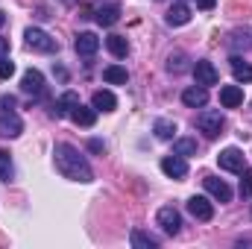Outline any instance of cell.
Returning <instances> with one entry per match:
<instances>
[{
  "label": "cell",
  "instance_id": "17",
  "mask_svg": "<svg viewBox=\"0 0 252 249\" xmlns=\"http://www.w3.org/2000/svg\"><path fill=\"white\" fill-rule=\"evenodd\" d=\"M91 106H94L97 112H115V109H118V97H115L112 91H94Z\"/></svg>",
  "mask_w": 252,
  "mask_h": 249
},
{
  "label": "cell",
  "instance_id": "10",
  "mask_svg": "<svg viewBox=\"0 0 252 249\" xmlns=\"http://www.w3.org/2000/svg\"><path fill=\"white\" fill-rule=\"evenodd\" d=\"M161 170L170 176V179H182V176H188V161H185V156H167V158H161Z\"/></svg>",
  "mask_w": 252,
  "mask_h": 249
},
{
  "label": "cell",
  "instance_id": "16",
  "mask_svg": "<svg viewBox=\"0 0 252 249\" xmlns=\"http://www.w3.org/2000/svg\"><path fill=\"white\" fill-rule=\"evenodd\" d=\"M188 21H190V6L173 3V6L167 9V24H170V27H185Z\"/></svg>",
  "mask_w": 252,
  "mask_h": 249
},
{
  "label": "cell",
  "instance_id": "13",
  "mask_svg": "<svg viewBox=\"0 0 252 249\" xmlns=\"http://www.w3.org/2000/svg\"><path fill=\"white\" fill-rule=\"evenodd\" d=\"M73 47H76L79 56H94V53L100 50V38H97L94 32H79L76 41H73Z\"/></svg>",
  "mask_w": 252,
  "mask_h": 249
},
{
  "label": "cell",
  "instance_id": "29",
  "mask_svg": "<svg viewBox=\"0 0 252 249\" xmlns=\"http://www.w3.org/2000/svg\"><path fill=\"white\" fill-rule=\"evenodd\" d=\"M15 73V64L9 62V56H0V79H9Z\"/></svg>",
  "mask_w": 252,
  "mask_h": 249
},
{
  "label": "cell",
  "instance_id": "2",
  "mask_svg": "<svg viewBox=\"0 0 252 249\" xmlns=\"http://www.w3.org/2000/svg\"><path fill=\"white\" fill-rule=\"evenodd\" d=\"M18 100L12 94H3L0 97V135L3 138H18L24 132V121L18 115Z\"/></svg>",
  "mask_w": 252,
  "mask_h": 249
},
{
  "label": "cell",
  "instance_id": "27",
  "mask_svg": "<svg viewBox=\"0 0 252 249\" xmlns=\"http://www.w3.org/2000/svg\"><path fill=\"white\" fill-rule=\"evenodd\" d=\"M185 62H188V56H185V53H173V56L167 59V70H170V73H182V70L188 67Z\"/></svg>",
  "mask_w": 252,
  "mask_h": 249
},
{
  "label": "cell",
  "instance_id": "15",
  "mask_svg": "<svg viewBox=\"0 0 252 249\" xmlns=\"http://www.w3.org/2000/svg\"><path fill=\"white\" fill-rule=\"evenodd\" d=\"M220 103H223V109H238V106L244 103L241 85H223V88H220Z\"/></svg>",
  "mask_w": 252,
  "mask_h": 249
},
{
  "label": "cell",
  "instance_id": "12",
  "mask_svg": "<svg viewBox=\"0 0 252 249\" xmlns=\"http://www.w3.org/2000/svg\"><path fill=\"white\" fill-rule=\"evenodd\" d=\"M79 106V94H73V91H64L62 97L53 103V118H70V112Z\"/></svg>",
  "mask_w": 252,
  "mask_h": 249
},
{
  "label": "cell",
  "instance_id": "22",
  "mask_svg": "<svg viewBox=\"0 0 252 249\" xmlns=\"http://www.w3.org/2000/svg\"><path fill=\"white\" fill-rule=\"evenodd\" d=\"M232 73L238 82H252V64L244 62L241 56H232Z\"/></svg>",
  "mask_w": 252,
  "mask_h": 249
},
{
  "label": "cell",
  "instance_id": "14",
  "mask_svg": "<svg viewBox=\"0 0 252 249\" xmlns=\"http://www.w3.org/2000/svg\"><path fill=\"white\" fill-rule=\"evenodd\" d=\"M182 103H185L188 109H202V106L208 103V88H202V85L185 88V91H182Z\"/></svg>",
  "mask_w": 252,
  "mask_h": 249
},
{
  "label": "cell",
  "instance_id": "30",
  "mask_svg": "<svg viewBox=\"0 0 252 249\" xmlns=\"http://www.w3.org/2000/svg\"><path fill=\"white\" fill-rule=\"evenodd\" d=\"M88 150H91V153H106V144H103L100 138H91V141H88Z\"/></svg>",
  "mask_w": 252,
  "mask_h": 249
},
{
  "label": "cell",
  "instance_id": "19",
  "mask_svg": "<svg viewBox=\"0 0 252 249\" xmlns=\"http://www.w3.org/2000/svg\"><path fill=\"white\" fill-rule=\"evenodd\" d=\"M94 18H97V24H100V27H112V24H118V18H121V6H118V3L100 6Z\"/></svg>",
  "mask_w": 252,
  "mask_h": 249
},
{
  "label": "cell",
  "instance_id": "9",
  "mask_svg": "<svg viewBox=\"0 0 252 249\" xmlns=\"http://www.w3.org/2000/svg\"><path fill=\"white\" fill-rule=\"evenodd\" d=\"M158 226H161L164 235H179V229H182V217H179V211H176L173 205H164V208L158 211Z\"/></svg>",
  "mask_w": 252,
  "mask_h": 249
},
{
  "label": "cell",
  "instance_id": "5",
  "mask_svg": "<svg viewBox=\"0 0 252 249\" xmlns=\"http://www.w3.org/2000/svg\"><path fill=\"white\" fill-rule=\"evenodd\" d=\"M21 91H24V94H30L32 100H38V97L44 94V76H41V70L30 67V70L21 76Z\"/></svg>",
  "mask_w": 252,
  "mask_h": 249
},
{
  "label": "cell",
  "instance_id": "20",
  "mask_svg": "<svg viewBox=\"0 0 252 249\" xmlns=\"http://www.w3.org/2000/svg\"><path fill=\"white\" fill-rule=\"evenodd\" d=\"M129 241H132V247H135V249H158V241H156L153 235L141 232V229H132Z\"/></svg>",
  "mask_w": 252,
  "mask_h": 249
},
{
  "label": "cell",
  "instance_id": "18",
  "mask_svg": "<svg viewBox=\"0 0 252 249\" xmlns=\"http://www.w3.org/2000/svg\"><path fill=\"white\" fill-rule=\"evenodd\" d=\"M70 121L76 126H94V121H97V109L94 106H76L73 112H70Z\"/></svg>",
  "mask_w": 252,
  "mask_h": 249
},
{
  "label": "cell",
  "instance_id": "7",
  "mask_svg": "<svg viewBox=\"0 0 252 249\" xmlns=\"http://www.w3.org/2000/svg\"><path fill=\"white\" fill-rule=\"evenodd\" d=\"M217 161H220L223 170H232V173H241V170L247 167V158H244V153H241L238 147H226V150L217 156Z\"/></svg>",
  "mask_w": 252,
  "mask_h": 249
},
{
  "label": "cell",
  "instance_id": "8",
  "mask_svg": "<svg viewBox=\"0 0 252 249\" xmlns=\"http://www.w3.org/2000/svg\"><path fill=\"white\" fill-rule=\"evenodd\" d=\"M193 79H196V85L208 88V85H217V82H220V73H217V67L211 62L199 59V62L193 64Z\"/></svg>",
  "mask_w": 252,
  "mask_h": 249
},
{
  "label": "cell",
  "instance_id": "31",
  "mask_svg": "<svg viewBox=\"0 0 252 249\" xmlns=\"http://www.w3.org/2000/svg\"><path fill=\"white\" fill-rule=\"evenodd\" d=\"M0 56H9V38L0 35Z\"/></svg>",
  "mask_w": 252,
  "mask_h": 249
},
{
  "label": "cell",
  "instance_id": "25",
  "mask_svg": "<svg viewBox=\"0 0 252 249\" xmlns=\"http://www.w3.org/2000/svg\"><path fill=\"white\" fill-rule=\"evenodd\" d=\"M15 176V167H12V156L0 147V182H12Z\"/></svg>",
  "mask_w": 252,
  "mask_h": 249
},
{
  "label": "cell",
  "instance_id": "28",
  "mask_svg": "<svg viewBox=\"0 0 252 249\" xmlns=\"http://www.w3.org/2000/svg\"><path fill=\"white\" fill-rule=\"evenodd\" d=\"M241 196H252V170H241Z\"/></svg>",
  "mask_w": 252,
  "mask_h": 249
},
{
  "label": "cell",
  "instance_id": "4",
  "mask_svg": "<svg viewBox=\"0 0 252 249\" xmlns=\"http://www.w3.org/2000/svg\"><path fill=\"white\" fill-rule=\"evenodd\" d=\"M196 126H199L208 138H217V135H223L226 118H223V112H214V109H205V106H202V112L196 115Z\"/></svg>",
  "mask_w": 252,
  "mask_h": 249
},
{
  "label": "cell",
  "instance_id": "6",
  "mask_svg": "<svg viewBox=\"0 0 252 249\" xmlns=\"http://www.w3.org/2000/svg\"><path fill=\"white\" fill-rule=\"evenodd\" d=\"M185 208H188V214L193 220H202V223H208L214 217V205L208 202V196H190L185 202Z\"/></svg>",
  "mask_w": 252,
  "mask_h": 249
},
{
  "label": "cell",
  "instance_id": "11",
  "mask_svg": "<svg viewBox=\"0 0 252 249\" xmlns=\"http://www.w3.org/2000/svg\"><path fill=\"white\" fill-rule=\"evenodd\" d=\"M202 185H205V190H208L217 202H229V199H232V187L226 185L223 179H217V176H205Z\"/></svg>",
  "mask_w": 252,
  "mask_h": 249
},
{
  "label": "cell",
  "instance_id": "33",
  "mask_svg": "<svg viewBox=\"0 0 252 249\" xmlns=\"http://www.w3.org/2000/svg\"><path fill=\"white\" fill-rule=\"evenodd\" d=\"M3 24H6V15H3V12H0V27H3Z\"/></svg>",
  "mask_w": 252,
  "mask_h": 249
},
{
  "label": "cell",
  "instance_id": "1",
  "mask_svg": "<svg viewBox=\"0 0 252 249\" xmlns=\"http://www.w3.org/2000/svg\"><path fill=\"white\" fill-rule=\"evenodd\" d=\"M53 158H56V170L62 173L64 179H70V182H91V179H94V170H91L88 158H85L76 147H70V144H56V147H53Z\"/></svg>",
  "mask_w": 252,
  "mask_h": 249
},
{
  "label": "cell",
  "instance_id": "32",
  "mask_svg": "<svg viewBox=\"0 0 252 249\" xmlns=\"http://www.w3.org/2000/svg\"><path fill=\"white\" fill-rule=\"evenodd\" d=\"M214 3H217V0H196V6H199V9H211Z\"/></svg>",
  "mask_w": 252,
  "mask_h": 249
},
{
  "label": "cell",
  "instance_id": "24",
  "mask_svg": "<svg viewBox=\"0 0 252 249\" xmlns=\"http://www.w3.org/2000/svg\"><path fill=\"white\" fill-rule=\"evenodd\" d=\"M106 47H109L112 56H118V59H124L126 53H129V41H126L124 35H109V38H106Z\"/></svg>",
  "mask_w": 252,
  "mask_h": 249
},
{
  "label": "cell",
  "instance_id": "21",
  "mask_svg": "<svg viewBox=\"0 0 252 249\" xmlns=\"http://www.w3.org/2000/svg\"><path fill=\"white\" fill-rule=\"evenodd\" d=\"M103 79H106L109 85H126L129 73H126V67H121V64H109V67L103 70Z\"/></svg>",
  "mask_w": 252,
  "mask_h": 249
},
{
  "label": "cell",
  "instance_id": "23",
  "mask_svg": "<svg viewBox=\"0 0 252 249\" xmlns=\"http://www.w3.org/2000/svg\"><path fill=\"white\" fill-rule=\"evenodd\" d=\"M153 132H156L161 141H173L179 129H176V124H173V121H167V118H158V121H156V126H153Z\"/></svg>",
  "mask_w": 252,
  "mask_h": 249
},
{
  "label": "cell",
  "instance_id": "26",
  "mask_svg": "<svg viewBox=\"0 0 252 249\" xmlns=\"http://www.w3.org/2000/svg\"><path fill=\"white\" fill-rule=\"evenodd\" d=\"M173 153L176 156H196V141H190V138H173Z\"/></svg>",
  "mask_w": 252,
  "mask_h": 249
},
{
  "label": "cell",
  "instance_id": "3",
  "mask_svg": "<svg viewBox=\"0 0 252 249\" xmlns=\"http://www.w3.org/2000/svg\"><path fill=\"white\" fill-rule=\"evenodd\" d=\"M24 38H27V47H30V50H38V53H56V50H59V41H56L50 32L38 30V27H30V30L24 32Z\"/></svg>",
  "mask_w": 252,
  "mask_h": 249
}]
</instances>
